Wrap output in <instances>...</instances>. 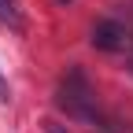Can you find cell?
Here are the masks:
<instances>
[{"instance_id": "obj_1", "label": "cell", "mask_w": 133, "mask_h": 133, "mask_svg": "<svg viewBox=\"0 0 133 133\" xmlns=\"http://www.w3.org/2000/svg\"><path fill=\"white\" fill-rule=\"evenodd\" d=\"M56 104L70 115V118L78 122H89V126H107V118L100 115L96 107V92L89 85V78L81 66H70L63 78H59V85H56Z\"/></svg>"}, {"instance_id": "obj_2", "label": "cell", "mask_w": 133, "mask_h": 133, "mask_svg": "<svg viewBox=\"0 0 133 133\" xmlns=\"http://www.w3.org/2000/svg\"><path fill=\"white\" fill-rule=\"evenodd\" d=\"M89 41H92V48H100V52H122L126 48V30L118 22H111V19H100L89 30Z\"/></svg>"}, {"instance_id": "obj_3", "label": "cell", "mask_w": 133, "mask_h": 133, "mask_svg": "<svg viewBox=\"0 0 133 133\" xmlns=\"http://www.w3.org/2000/svg\"><path fill=\"white\" fill-rule=\"evenodd\" d=\"M0 22L11 26V30H22V15H19V4L15 0H0Z\"/></svg>"}, {"instance_id": "obj_4", "label": "cell", "mask_w": 133, "mask_h": 133, "mask_svg": "<svg viewBox=\"0 0 133 133\" xmlns=\"http://www.w3.org/2000/svg\"><path fill=\"white\" fill-rule=\"evenodd\" d=\"M41 126H44V133H70V129H63V126H59L56 118H44Z\"/></svg>"}, {"instance_id": "obj_5", "label": "cell", "mask_w": 133, "mask_h": 133, "mask_svg": "<svg viewBox=\"0 0 133 133\" xmlns=\"http://www.w3.org/2000/svg\"><path fill=\"white\" fill-rule=\"evenodd\" d=\"M0 104H8V85H4V78H0Z\"/></svg>"}]
</instances>
